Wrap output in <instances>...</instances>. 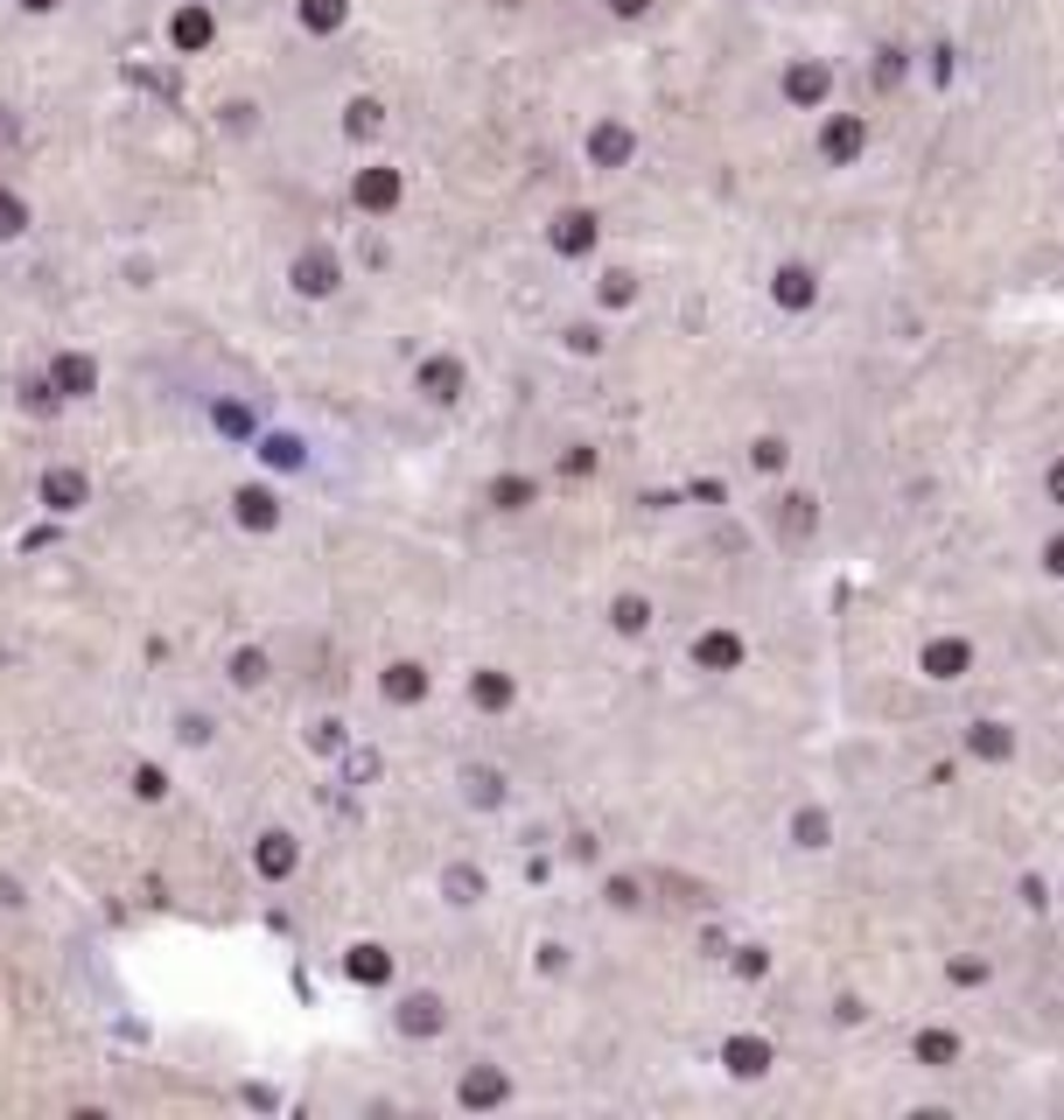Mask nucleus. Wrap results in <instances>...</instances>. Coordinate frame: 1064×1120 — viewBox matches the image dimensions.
I'll return each instance as SVG.
<instances>
[{"label": "nucleus", "mask_w": 1064, "mask_h": 1120, "mask_svg": "<svg viewBox=\"0 0 1064 1120\" xmlns=\"http://www.w3.org/2000/svg\"><path fill=\"white\" fill-rule=\"evenodd\" d=\"M43 378H49V392H56L64 407H78V400L99 392V357H91V351H56Z\"/></svg>", "instance_id": "obj_1"}, {"label": "nucleus", "mask_w": 1064, "mask_h": 1120, "mask_svg": "<svg viewBox=\"0 0 1064 1120\" xmlns=\"http://www.w3.org/2000/svg\"><path fill=\"white\" fill-rule=\"evenodd\" d=\"M35 498H43V511H56V519H70V511L91 504V477L78 463H49L43 484H35Z\"/></svg>", "instance_id": "obj_2"}, {"label": "nucleus", "mask_w": 1064, "mask_h": 1120, "mask_svg": "<svg viewBox=\"0 0 1064 1120\" xmlns=\"http://www.w3.org/2000/svg\"><path fill=\"white\" fill-rule=\"evenodd\" d=\"M399 197H407V182H399V168H392V162L357 168V182H351V203H357V211L386 218V211H399Z\"/></svg>", "instance_id": "obj_3"}, {"label": "nucleus", "mask_w": 1064, "mask_h": 1120, "mask_svg": "<svg viewBox=\"0 0 1064 1120\" xmlns=\"http://www.w3.org/2000/svg\"><path fill=\"white\" fill-rule=\"evenodd\" d=\"M336 288H344V267H336V253H330V245H309V253L295 259V295L330 301Z\"/></svg>", "instance_id": "obj_4"}, {"label": "nucleus", "mask_w": 1064, "mask_h": 1120, "mask_svg": "<svg viewBox=\"0 0 1064 1120\" xmlns=\"http://www.w3.org/2000/svg\"><path fill=\"white\" fill-rule=\"evenodd\" d=\"M378 694H386L392 708H421V700L434 694V679H428L421 658H392V666L378 673Z\"/></svg>", "instance_id": "obj_5"}, {"label": "nucleus", "mask_w": 1064, "mask_h": 1120, "mask_svg": "<svg viewBox=\"0 0 1064 1120\" xmlns=\"http://www.w3.org/2000/svg\"><path fill=\"white\" fill-rule=\"evenodd\" d=\"M232 519L245 525V533H274L280 525V490L274 484H239L232 490Z\"/></svg>", "instance_id": "obj_6"}, {"label": "nucleus", "mask_w": 1064, "mask_h": 1120, "mask_svg": "<svg viewBox=\"0 0 1064 1120\" xmlns=\"http://www.w3.org/2000/svg\"><path fill=\"white\" fill-rule=\"evenodd\" d=\"M211 35H218L211 0H182V8H176V22H168V43H176L182 56H197V49H211Z\"/></svg>", "instance_id": "obj_7"}, {"label": "nucleus", "mask_w": 1064, "mask_h": 1120, "mask_svg": "<svg viewBox=\"0 0 1064 1120\" xmlns=\"http://www.w3.org/2000/svg\"><path fill=\"white\" fill-rule=\"evenodd\" d=\"M596 239H602L596 211H561V218H554V232H546V245H554L561 259H588V253H596Z\"/></svg>", "instance_id": "obj_8"}, {"label": "nucleus", "mask_w": 1064, "mask_h": 1120, "mask_svg": "<svg viewBox=\"0 0 1064 1120\" xmlns=\"http://www.w3.org/2000/svg\"><path fill=\"white\" fill-rule=\"evenodd\" d=\"M253 868H259V876L266 883H288L295 876V868H301V841H295V833H259V841H253Z\"/></svg>", "instance_id": "obj_9"}, {"label": "nucleus", "mask_w": 1064, "mask_h": 1120, "mask_svg": "<svg viewBox=\"0 0 1064 1120\" xmlns=\"http://www.w3.org/2000/svg\"><path fill=\"white\" fill-rule=\"evenodd\" d=\"M862 147H868V120H854V112H833V120L820 126V155H827L833 168H847Z\"/></svg>", "instance_id": "obj_10"}, {"label": "nucleus", "mask_w": 1064, "mask_h": 1120, "mask_svg": "<svg viewBox=\"0 0 1064 1120\" xmlns=\"http://www.w3.org/2000/svg\"><path fill=\"white\" fill-rule=\"evenodd\" d=\"M413 386H421L434 407H448V400H463V365H455V357H421V365H413Z\"/></svg>", "instance_id": "obj_11"}, {"label": "nucleus", "mask_w": 1064, "mask_h": 1120, "mask_svg": "<svg viewBox=\"0 0 1064 1120\" xmlns=\"http://www.w3.org/2000/svg\"><path fill=\"white\" fill-rule=\"evenodd\" d=\"M631 155H638V134H631V126H617V120L588 126V162H596V168H623Z\"/></svg>", "instance_id": "obj_12"}, {"label": "nucleus", "mask_w": 1064, "mask_h": 1120, "mask_svg": "<svg viewBox=\"0 0 1064 1120\" xmlns=\"http://www.w3.org/2000/svg\"><path fill=\"white\" fill-rule=\"evenodd\" d=\"M918 666H924V679H960L966 666H974V644L966 637H931L918 652Z\"/></svg>", "instance_id": "obj_13"}, {"label": "nucleus", "mask_w": 1064, "mask_h": 1120, "mask_svg": "<svg viewBox=\"0 0 1064 1120\" xmlns=\"http://www.w3.org/2000/svg\"><path fill=\"white\" fill-rule=\"evenodd\" d=\"M694 666L700 673H735V666H743V637H735V631H700L694 637Z\"/></svg>", "instance_id": "obj_14"}, {"label": "nucleus", "mask_w": 1064, "mask_h": 1120, "mask_svg": "<svg viewBox=\"0 0 1064 1120\" xmlns=\"http://www.w3.org/2000/svg\"><path fill=\"white\" fill-rule=\"evenodd\" d=\"M455 1099H463V1107H505V1099H511V1078H505L498 1065H477V1072H463Z\"/></svg>", "instance_id": "obj_15"}, {"label": "nucleus", "mask_w": 1064, "mask_h": 1120, "mask_svg": "<svg viewBox=\"0 0 1064 1120\" xmlns=\"http://www.w3.org/2000/svg\"><path fill=\"white\" fill-rule=\"evenodd\" d=\"M442 995H428V987H421V995H407V1001H399V1030H407V1036H442Z\"/></svg>", "instance_id": "obj_16"}, {"label": "nucleus", "mask_w": 1064, "mask_h": 1120, "mask_svg": "<svg viewBox=\"0 0 1064 1120\" xmlns=\"http://www.w3.org/2000/svg\"><path fill=\"white\" fill-rule=\"evenodd\" d=\"M721 1065H729L735 1078H764L771 1072V1043L764 1036H729L721 1043Z\"/></svg>", "instance_id": "obj_17"}, {"label": "nucleus", "mask_w": 1064, "mask_h": 1120, "mask_svg": "<svg viewBox=\"0 0 1064 1120\" xmlns=\"http://www.w3.org/2000/svg\"><path fill=\"white\" fill-rule=\"evenodd\" d=\"M771 295H777V309H812L820 301V280H812V267H777V280H771Z\"/></svg>", "instance_id": "obj_18"}, {"label": "nucleus", "mask_w": 1064, "mask_h": 1120, "mask_svg": "<svg viewBox=\"0 0 1064 1120\" xmlns=\"http://www.w3.org/2000/svg\"><path fill=\"white\" fill-rule=\"evenodd\" d=\"M827 91H833V70H827V64H791V70H785V99H791V106H820Z\"/></svg>", "instance_id": "obj_19"}, {"label": "nucleus", "mask_w": 1064, "mask_h": 1120, "mask_svg": "<svg viewBox=\"0 0 1064 1120\" xmlns=\"http://www.w3.org/2000/svg\"><path fill=\"white\" fill-rule=\"evenodd\" d=\"M469 700H477L484 714H505L511 700H519V687H511V673H498V666H484V673H469Z\"/></svg>", "instance_id": "obj_20"}, {"label": "nucleus", "mask_w": 1064, "mask_h": 1120, "mask_svg": "<svg viewBox=\"0 0 1064 1120\" xmlns=\"http://www.w3.org/2000/svg\"><path fill=\"white\" fill-rule=\"evenodd\" d=\"M344 974H351L357 987H386V980H392V953H386V945H351Z\"/></svg>", "instance_id": "obj_21"}, {"label": "nucleus", "mask_w": 1064, "mask_h": 1120, "mask_svg": "<svg viewBox=\"0 0 1064 1120\" xmlns=\"http://www.w3.org/2000/svg\"><path fill=\"white\" fill-rule=\"evenodd\" d=\"M812 525H820V504H812L806 490H791V498L777 504V533H785V540H806Z\"/></svg>", "instance_id": "obj_22"}, {"label": "nucleus", "mask_w": 1064, "mask_h": 1120, "mask_svg": "<svg viewBox=\"0 0 1064 1120\" xmlns=\"http://www.w3.org/2000/svg\"><path fill=\"white\" fill-rule=\"evenodd\" d=\"M301 29H315V35H336V29H344L351 22V0H301Z\"/></svg>", "instance_id": "obj_23"}, {"label": "nucleus", "mask_w": 1064, "mask_h": 1120, "mask_svg": "<svg viewBox=\"0 0 1064 1120\" xmlns=\"http://www.w3.org/2000/svg\"><path fill=\"white\" fill-rule=\"evenodd\" d=\"M484 498L498 504V511H525L532 498H540V484H532V477H490V490H484Z\"/></svg>", "instance_id": "obj_24"}, {"label": "nucleus", "mask_w": 1064, "mask_h": 1120, "mask_svg": "<svg viewBox=\"0 0 1064 1120\" xmlns=\"http://www.w3.org/2000/svg\"><path fill=\"white\" fill-rule=\"evenodd\" d=\"M953 1057H960V1036H953V1030H918V1065L945 1072Z\"/></svg>", "instance_id": "obj_25"}, {"label": "nucleus", "mask_w": 1064, "mask_h": 1120, "mask_svg": "<svg viewBox=\"0 0 1064 1120\" xmlns=\"http://www.w3.org/2000/svg\"><path fill=\"white\" fill-rule=\"evenodd\" d=\"M610 623H617L623 637H644V631H652V602H644V596H617V602H610Z\"/></svg>", "instance_id": "obj_26"}, {"label": "nucleus", "mask_w": 1064, "mask_h": 1120, "mask_svg": "<svg viewBox=\"0 0 1064 1120\" xmlns=\"http://www.w3.org/2000/svg\"><path fill=\"white\" fill-rule=\"evenodd\" d=\"M966 743H974V756H987V764H1001V756L1016 750V735L1001 729V721H974V735H966Z\"/></svg>", "instance_id": "obj_27"}, {"label": "nucleus", "mask_w": 1064, "mask_h": 1120, "mask_svg": "<svg viewBox=\"0 0 1064 1120\" xmlns=\"http://www.w3.org/2000/svg\"><path fill=\"white\" fill-rule=\"evenodd\" d=\"M22 232H29V197L0 182V245H8V239H22Z\"/></svg>", "instance_id": "obj_28"}, {"label": "nucleus", "mask_w": 1064, "mask_h": 1120, "mask_svg": "<svg viewBox=\"0 0 1064 1120\" xmlns=\"http://www.w3.org/2000/svg\"><path fill=\"white\" fill-rule=\"evenodd\" d=\"M378 126H386V106H378V99H357L351 120H344V134H351V141H372Z\"/></svg>", "instance_id": "obj_29"}, {"label": "nucleus", "mask_w": 1064, "mask_h": 1120, "mask_svg": "<svg viewBox=\"0 0 1064 1120\" xmlns=\"http://www.w3.org/2000/svg\"><path fill=\"white\" fill-rule=\"evenodd\" d=\"M259 679H266V652H259V644L232 652V687H259Z\"/></svg>", "instance_id": "obj_30"}, {"label": "nucleus", "mask_w": 1064, "mask_h": 1120, "mask_svg": "<svg viewBox=\"0 0 1064 1120\" xmlns=\"http://www.w3.org/2000/svg\"><path fill=\"white\" fill-rule=\"evenodd\" d=\"M791 833H798V847H827V841H833V820H827V812H798Z\"/></svg>", "instance_id": "obj_31"}, {"label": "nucleus", "mask_w": 1064, "mask_h": 1120, "mask_svg": "<svg viewBox=\"0 0 1064 1120\" xmlns=\"http://www.w3.org/2000/svg\"><path fill=\"white\" fill-rule=\"evenodd\" d=\"M442 889H448V903H477V897H484V876H477V868H448Z\"/></svg>", "instance_id": "obj_32"}, {"label": "nucleus", "mask_w": 1064, "mask_h": 1120, "mask_svg": "<svg viewBox=\"0 0 1064 1120\" xmlns=\"http://www.w3.org/2000/svg\"><path fill=\"white\" fill-rule=\"evenodd\" d=\"M463 785H469V799H477V806H498V799H505V777H498V770H469Z\"/></svg>", "instance_id": "obj_33"}, {"label": "nucleus", "mask_w": 1064, "mask_h": 1120, "mask_svg": "<svg viewBox=\"0 0 1064 1120\" xmlns=\"http://www.w3.org/2000/svg\"><path fill=\"white\" fill-rule=\"evenodd\" d=\"M133 791H141L147 806H155V799H168V770H162V764H141V770H133Z\"/></svg>", "instance_id": "obj_34"}, {"label": "nucleus", "mask_w": 1064, "mask_h": 1120, "mask_svg": "<svg viewBox=\"0 0 1064 1120\" xmlns=\"http://www.w3.org/2000/svg\"><path fill=\"white\" fill-rule=\"evenodd\" d=\"M785 455H791V448L777 442V434H764V442L750 448V463H756V469H785Z\"/></svg>", "instance_id": "obj_35"}, {"label": "nucleus", "mask_w": 1064, "mask_h": 1120, "mask_svg": "<svg viewBox=\"0 0 1064 1120\" xmlns=\"http://www.w3.org/2000/svg\"><path fill=\"white\" fill-rule=\"evenodd\" d=\"M218 428H224V434H253V413H245L239 400H224V407H218Z\"/></svg>", "instance_id": "obj_36"}, {"label": "nucleus", "mask_w": 1064, "mask_h": 1120, "mask_svg": "<svg viewBox=\"0 0 1064 1120\" xmlns=\"http://www.w3.org/2000/svg\"><path fill=\"white\" fill-rule=\"evenodd\" d=\"M266 463H274V469H295V463H301V448L288 442V434H274V442H266Z\"/></svg>", "instance_id": "obj_37"}, {"label": "nucleus", "mask_w": 1064, "mask_h": 1120, "mask_svg": "<svg viewBox=\"0 0 1064 1120\" xmlns=\"http://www.w3.org/2000/svg\"><path fill=\"white\" fill-rule=\"evenodd\" d=\"M631 295H638V288H631V274H602V301H610V309H623Z\"/></svg>", "instance_id": "obj_38"}, {"label": "nucleus", "mask_w": 1064, "mask_h": 1120, "mask_svg": "<svg viewBox=\"0 0 1064 1120\" xmlns=\"http://www.w3.org/2000/svg\"><path fill=\"white\" fill-rule=\"evenodd\" d=\"M602 8H610L617 22H638V14H652V0H602Z\"/></svg>", "instance_id": "obj_39"}, {"label": "nucleus", "mask_w": 1064, "mask_h": 1120, "mask_svg": "<svg viewBox=\"0 0 1064 1120\" xmlns=\"http://www.w3.org/2000/svg\"><path fill=\"white\" fill-rule=\"evenodd\" d=\"M610 903H617V910H638V883L617 876V883H610Z\"/></svg>", "instance_id": "obj_40"}, {"label": "nucleus", "mask_w": 1064, "mask_h": 1120, "mask_svg": "<svg viewBox=\"0 0 1064 1120\" xmlns=\"http://www.w3.org/2000/svg\"><path fill=\"white\" fill-rule=\"evenodd\" d=\"M953 980H960V987H974V980H987V966H980V960H960V966H953Z\"/></svg>", "instance_id": "obj_41"}, {"label": "nucleus", "mask_w": 1064, "mask_h": 1120, "mask_svg": "<svg viewBox=\"0 0 1064 1120\" xmlns=\"http://www.w3.org/2000/svg\"><path fill=\"white\" fill-rule=\"evenodd\" d=\"M1043 567H1051V575H1064V540H1051V546H1043Z\"/></svg>", "instance_id": "obj_42"}, {"label": "nucleus", "mask_w": 1064, "mask_h": 1120, "mask_svg": "<svg viewBox=\"0 0 1064 1120\" xmlns=\"http://www.w3.org/2000/svg\"><path fill=\"white\" fill-rule=\"evenodd\" d=\"M1051 498L1064 504V455H1057V463H1051Z\"/></svg>", "instance_id": "obj_43"}, {"label": "nucleus", "mask_w": 1064, "mask_h": 1120, "mask_svg": "<svg viewBox=\"0 0 1064 1120\" xmlns=\"http://www.w3.org/2000/svg\"><path fill=\"white\" fill-rule=\"evenodd\" d=\"M22 8H29V14H49V8H56V0H22Z\"/></svg>", "instance_id": "obj_44"}, {"label": "nucleus", "mask_w": 1064, "mask_h": 1120, "mask_svg": "<svg viewBox=\"0 0 1064 1120\" xmlns=\"http://www.w3.org/2000/svg\"><path fill=\"white\" fill-rule=\"evenodd\" d=\"M505 8H519V0H505Z\"/></svg>", "instance_id": "obj_45"}]
</instances>
